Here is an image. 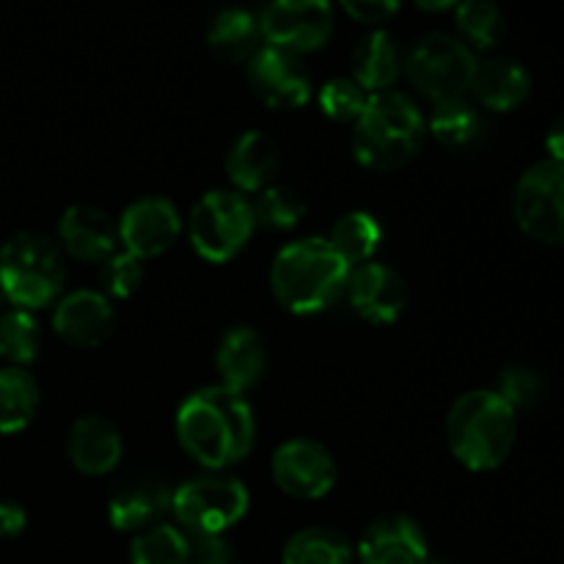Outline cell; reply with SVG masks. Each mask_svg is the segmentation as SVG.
<instances>
[{
	"label": "cell",
	"mask_w": 564,
	"mask_h": 564,
	"mask_svg": "<svg viewBox=\"0 0 564 564\" xmlns=\"http://www.w3.org/2000/svg\"><path fill=\"white\" fill-rule=\"evenodd\" d=\"M176 438L182 449L209 471H224L246 460L257 438V419L242 391L204 386L176 411Z\"/></svg>",
	"instance_id": "obj_1"
},
{
	"label": "cell",
	"mask_w": 564,
	"mask_h": 564,
	"mask_svg": "<svg viewBox=\"0 0 564 564\" xmlns=\"http://www.w3.org/2000/svg\"><path fill=\"white\" fill-rule=\"evenodd\" d=\"M350 264L323 237H303L281 248L270 268V290L292 314H317L347 290Z\"/></svg>",
	"instance_id": "obj_2"
},
{
	"label": "cell",
	"mask_w": 564,
	"mask_h": 564,
	"mask_svg": "<svg viewBox=\"0 0 564 564\" xmlns=\"http://www.w3.org/2000/svg\"><path fill=\"white\" fill-rule=\"evenodd\" d=\"M518 435V411L499 391L479 389L457 397L446 416L452 455L468 471H494L510 457Z\"/></svg>",
	"instance_id": "obj_3"
},
{
	"label": "cell",
	"mask_w": 564,
	"mask_h": 564,
	"mask_svg": "<svg viewBox=\"0 0 564 564\" xmlns=\"http://www.w3.org/2000/svg\"><path fill=\"white\" fill-rule=\"evenodd\" d=\"M424 113L408 94H369L367 108L352 130V154L369 171L402 169L422 149Z\"/></svg>",
	"instance_id": "obj_4"
},
{
	"label": "cell",
	"mask_w": 564,
	"mask_h": 564,
	"mask_svg": "<svg viewBox=\"0 0 564 564\" xmlns=\"http://www.w3.org/2000/svg\"><path fill=\"white\" fill-rule=\"evenodd\" d=\"M64 290V262L53 240L20 231L0 248V292L14 308L53 306Z\"/></svg>",
	"instance_id": "obj_5"
},
{
	"label": "cell",
	"mask_w": 564,
	"mask_h": 564,
	"mask_svg": "<svg viewBox=\"0 0 564 564\" xmlns=\"http://www.w3.org/2000/svg\"><path fill=\"white\" fill-rule=\"evenodd\" d=\"M257 229L253 204L246 193L209 191L191 209L187 237L202 259L224 264L235 259Z\"/></svg>",
	"instance_id": "obj_6"
},
{
	"label": "cell",
	"mask_w": 564,
	"mask_h": 564,
	"mask_svg": "<svg viewBox=\"0 0 564 564\" xmlns=\"http://www.w3.org/2000/svg\"><path fill=\"white\" fill-rule=\"evenodd\" d=\"M474 72H477L474 50L449 33H430L405 58L408 80L433 102L460 99L463 94L471 91Z\"/></svg>",
	"instance_id": "obj_7"
},
{
	"label": "cell",
	"mask_w": 564,
	"mask_h": 564,
	"mask_svg": "<svg viewBox=\"0 0 564 564\" xmlns=\"http://www.w3.org/2000/svg\"><path fill=\"white\" fill-rule=\"evenodd\" d=\"M251 496L235 477H198L171 496V512L187 534H226L246 518Z\"/></svg>",
	"instance_id": "obj_8"
},
{
	"label": "cell",
	"mask_w": 564,
	"mask_h": 564,
	"mask_svg": "<svg viewBox=\"0 0 564 564\" xmlns=\"http://www.w3.org/2000/svg\"><path fill=\"white\" fill-rule=\"evenodd\" d=\"M512 215L532 240L564 246V163L543 160L523 171L512 196Z\"/></svg>",
	"instance_id": "obj_9"
},
{
	"label": "cell",
	"mask_w": 564,
	"mask_h": 564,
	"mask_svg": "<svg viewBox=\"0 0 564 564\" xmlns=\"http://www.w3.org/2000/svg\"><path fill=\"white\" fill-rule=\"evenodd\" d=\"M259 31L270 47L314 53L334 33V6L330 0H270L259 14Z\"/></svg>",
	"instance_id": "obj_10"
},
{
	"label": "cell",
	"mask_w": 564,
	"mask_h": 564,
	"mask_svg": "<svg viewBox=\"0 0 564 564\" xmlns=\"http://www.w3.org/2000/svg\"><path fill=\"white\" fill-rule=\"evenodd\" d=\"M273 482L292 499L314 501L336 485V460L312 438H292L273 452Z\"/></svg>",
	"instance_id": "obj_11"
},
{
	"label": "cell",
	"mask_w": 564,
	"mask_h": 564,
	"mask_svg": "<svg viewBox=\"0 0 564 564\" xmlns=\"http://www.w3.org/2000/svg\"><path fill=\"white\" fill-rule=\"evenodd\" d=\"M248 83L253 94L275 110L303 108L312 99V77L306 66L297 61V55L270 44H262L248 61Z\"/></svg>",
	"instance_id": "obj_12"
},
{
	"label": "cell",
	"mask_w": 564,
	"mask_h": 564,
	"mask_svg": "<svg viewBox=\"0 0 564 564\" xmlns=\"http://www.w3.org/2000/svg\"><path fill=\"white\" fill-rule=\"evenodd\" d=\"M116 229H119L121 251L132 253L143 262V259L163 257L180 240L182 218L169 198L147 196L132 202L121 213Z\"/></svg>",
	"instance_id": "obj_13"
},
{
	"label": "cell",
	"mask_w": 564,
	"mask_h": 564,
	"mask_svg": "<svg viewBox=\"0 0 564 564\" xmlns=\"http://www.w3.org/2000/svg\"><path fill=\"white\" fill-rule=\"evenodd\" d=\"M352 312L372 325H391L408 306V284L394 268L380 262L358 264L350 270L345 290Z\"/></svg>",
	"instance_id": "obj_14"
},
{
	"label": "cell",
	"mask_w": 564,
	"mask_h": 564,
	"mask_svg": "<svg viewBox=\"0 0 564 564\" xmlns=\"http://www.w3.org/2000/svg\"><path fill=\"white\" fill-rule=\"evenodd\" d=\"M116 328V312L102 292L77 290L61 297L53 312V330L61 341L80 350L99 347Z\"/></svg>",
	"instance_id": "obj_15"
},
{
	"label": "cell",
	"mask_w": 564,
	"mask_h": 564,
	"mask_svg": "<svg viewBox=\"0 0 564 564\" xmlns=\"http://www.w3.org/2000/svg\"><path fill=\"white\" fill-rule=\"evenodd\" d=\"M361 564H424L430 560L427 538L413 518L391 512L369 523L358 543Z\"/></svg>",
	"instance_id": "obj_16"
},
{
	"label": "cell",
	"mask_w": 564,
	"mask_h": 564,
	"mask_svg": "<svg viewBox=\"0 0 564 564\" xmlns=\"http://www.w3.org/2000/svg\"><path fill=\"white\" fill-rule=\"evenodd\" d=\"M121 455H124V441L119 427L97 413L80 416L66 433V457L86 477L110 474L119 466Z\"/></svg>",
	"instance_id": "obj_17"
},
{
	"label": "cell",
	"mask_w": 564,
	"mask_h": 564,
	"mask_svg": "<svg viewBox=\"0 0 564 564\" xmlns=\"http://www.w3.org/2000/svg\"><path fill=\"white\" fill-rule=\"evenodd\" d=\"M58 240L77 262L102 264L119 248V229L110 215L94 204H72L58 220Z\"/></svg>",
	"instance_id": "obj_18"
},
{
	"label": "cell",
	"mask_w": 564,
	"mask_h": 564,
	"mask_svg": "<svg viewBox=\"0 0 564 564\" xmlns=\"http://www.w3.org/2000/svg\"><path fill=\"white\" fill-rule=\"evenodd\" d=\"M215 367L224 380L220 386L242 391V394L251 391L268 372V345L262 334L251 325H237L226 330L215 350Z\"/></svg>",
	"instance_id": "obj_19"
},
{
	"label": "cell",
	"mask_w": 564,
	"mask_h": 564,
	"mask_svg": "<svg viewBox=\"0 0 564 564\" xmlns=\"http://www.w3.org/2000/svg\"><path fill=\"white\" fill-rule=\"evenodd\" d=\"M281 152L268 132L248 130L231 143L226 154V176L237 193H259L273 185Z\"/></svg>",
	"instance_id": "obj_20"
},
{
	"label": "cell",
	"mask_w": 564,
	"mask_h": 564,
	"mask_svg": "<svg viewBox=\"0 0 564 564\" xmlns=\"http://www.w3.org/2000/svg\"><path fill=\"white\" fill-rule=\"evenodd\" d=\"M402 72H405V55L400 42L383 28L367 33L352 50V80L367 94L389 91Z\"/></svg>",
	"instance_id": "obj_21"
},
{
	"label": "cell",
	"mask_w": 564,
	"mask_h": 564,
	"mask_svg": "<svg viewBox=\"0 0 564 564\" xmlns=\"http://www.w3.org/2000/svg\"><path fill=\"white\" fill-rule=\"evenodd\" d=\"M529 88H532L529 72L518 61L501 58V55L477 61L471 94L485 108L499 110V113L521 108L529 97Z\"/></svg>",
	"instance_id": "obj_22"
},
{
	"label": "cell",
	"mask_w": 564,
	"mask_h": 564,
	"mask_svg": "<svg viewBox=\"0 0 564 564\" xmlns=\"http://www.w3.org/2000/svg\"><path fill=\"white\" fill-rule=\"evenodd\" d=\"M171 496L174 490L163 482L143 479V482L127 485L119 494H113L108 505V518L119 532H143L149 527L163 523L165 512H171Z\"/></svg>",
	"instance_id": "obj_23"
},
{
	"label": "cell",
	"mask_w": 564,
	"mask_h": 564,
	"mask_svg": "<svg viewBox=\"0 0 564 564\" xmlns=\"http://www.w3.org/2000/svg\"><path fill=\"white\" fill-rule=\"evenodd\" d=\"M259 39H262L259 20L248 9L237 6L220 11L207 31L209 50L226 64H248L259 50Z\"/></svg>",
	"instance_id": "obj_24"
},
{
	"label": "cell",
	"mask_w": 564,
	"mask_h": 564,
	"mask_svg": "<svg viewBox=\"0 0 564 564\" xmlns=\"http://www.w3.org/2000/svg\"><path fill=\"white\" fill-rule=\"evenodd\" d=\"M328 242L350 268H358L378 253L380 242H383V226L372 213L356 209V213H347L336 220Z\"/></svg>",
	"instance_id": "obj_25"
},
{
	"label": "cell",
	"mask_w": 564,
	"mask_h": 564,
	"mask_svg": "<svg viewBox=\"0 0 564 564\" xmlns=\"http://www.w3.org/2000/svg\"><path fill=\"white\" fill-rule=\"evenodd\" d=\"M284 564H350L352 545L330 527H308L292 534L281 554Z\"/></svg>",
	"instance_id": "obj_26"
},
{
	"label": "cell",
	"mask_w": 564,
	"mask_h": 564,
	"mask_svg": "<svg viewBox=\"0 0 564 564\" xmlns=\"http://www.w3.org/2000/svg\"><path fill=\"white\" fill-rule=\"evenodd\" d=\"M39 411V386L25 369H0V433L25 430Z\"/></svg>",
	"instance_id": "obj_27"
},
{
	"label": "cell",
	"mask_w": 564,
	"mask_h": 564,
	"mask_svg": "<svg viewBox=\"0 0 564 564\" xmlns=\"http://www.w3.org/2000/svg\"><path fill=\"white\" fill-rule=\"evenodd\" d=\"M424 127L444 147H466V143H471L479 135L482 121H479V113L474 110V105L460 97L435 102L433 113L424 119Z\"/></svg>",
	"instance_id": "obj_28"
},
{
	"label": "cell",
	"mask_w": 564,
	"mask_h": 564,
	"mask_svg": "<svg viewBox=\"0 0 564 564\" xmlns=\"http://www.w3.org/2000/svg\"><path fill=\"white\" fill-rule=\"evenodd\" d=\"M455 25L471 47L488 50L505 39V14L494 0H460L455 11Z\"/></svg>",
	"instance_id": "obj_29"
},
{
	"label": "cell",
	"mask_w": 564,
	"mask_h": 564,
	"mask_svg": "<svg viewBox=\"0 0 564 564\" xmlns=\"http://www.w3.org/2000/svg\"><path fill=\"white\" fill-rule=\"evenodd\" d=\"M132 564H185L187 532L171 523H158L135 534L130 545Z\"/></svg>",
	"instance_id": "obj_30"
},
{
	"label": "cell",
	"mask_w": 564,
	"mask_h": 564,
	"mask_svg": "<svg viewBox=\"0 0 564 564\" xmlns=\"http://www.w3.org/2000/svg\"><path fill=\"white\" fill-rule=\"evenodd\" d=\"M39 347H42V330L36 317L25 308H11L0 314V356L14 367L36 361Z\"/></svg>",
	"instance_id": "obj_31"
},
{
	"label": "cell",
	"mask_w": 564,
	"mask_h": 564,
	"mask_svg": "<svg viewBox=\"0 0 564 564\" xmlns=\"http://www.w3.org/2000/svg\"><path fill=\"white\" fill-rule=\"evenodd\" d=\"M253 204V218L257 226H264L270 231H290L306 215V202L301 193L290 185H270L259 191Z\"/></svg>",
	"instance_id": "obj_32"
},
{
	"label": "cell",
	"mask_w": 564,
	"mask_h": 564,
	"mask_svg": "<svg viewBox=\"0 0 564 564\" xmlns=\"http://www.w3.org/2000/svg\"><path fill=\"white\" fill-rule=\"evenodd\" d=\"M367 99L369 94L352 77H334L319 88V108L339 124H356L367 108Z\"/></svg>",
	"instance_id": "obj_33"
},
{
	"label": "cell",
	"mask_w": 564,
	"mask_h": 564,
	"mask_svg": "<svg viewBox=\"0 0 564 564\" xmlns=\"http://www.w3.org/2000/svg\"><path fill=\"white\" fill-rule=\"evenodd\" d=\"M143 281V262L138 257L127 251L110 253L102 262V270H99V284H102V295L116 297V301H124V297H132L138 292Z\"/></svg>",
	"instance_id": "obj_34"
},
{
	"label": "cell",
	"mask_w": 564,
	"mask_h": 564,
	"mask_svg": "<svg viewBox=\"0 0 564 564\" xmlns=\"http://www.w3.org/2000/svg\"><path fill=\"white\" fill-rule=\"evenodd\" d=\"M499 391L516 411L534 408L543 397V378L529 367H510L499 375Z\"/></svg>",
	"instance_id": "obj_35"
},
{
	"label": "cell",
	"mask_w": 564,
	"mask_h": 564,
	"mask_svg": "<svg viewBox=\"0 0 564 564\" xmlns=\"http://www.w3.org/2000/svg\"><path fill=\"white\" fill-rule=\"evenodd\" d=\"M235 554L224 534H187L185 564H231Z\"/></svg>",
	"instance_id": "obj_36"
},
{
	"label": "cell",
	"mask_w": 564,
	"mask_h": 564,
	"mask_svg": "<svg viewBox=\"0 0 564 564\" xmlns=\"http://www.w3.org/2000/svg\"><path fill=\"white\" fill-rule=\"evenodd\" d=\"M341 9L364 25H380L400 11L402 0H339Z\"/></svg>",
	"instance_id": "obj_37"
},
{
	"label": "cell",
	"mask_w": 564,
	"mask_h": 564,
	"mask_svg": "<svg viewBox=\"0 0 564 564\" xmlns=\"http://www.w3.org/2000/svg\"><path fill=\"white\" fill-rule=\"evenodd\" d=\"M28 516L17 501H0V540H14L25 532Z\"/></svg>",
	"instance_id": "obj_38"
},
{
	"label": "cell",
	"mask_w": 564,
	"mask_h": 564,
	"mask_svg": "<svg viewBox=\"0 0 564 564\" xmlns=\"http://www.w3.org/2000/svg\"><path fill=\"white\" fill-rule=\"evenodd\" d=\"M545 149H549V160L564 163V113L551 124L549 135H545Z\"/></svg>",
	"instance_id": "obj_39"
},
{
	"label": "cell",
	"mask_w": 564,
	"mask_h": 564,
	"mask_svg": "<svg viewBox=\"0 0 564 564\" xmlns=\"http://www.w3.org/2000/svg\"><path fill=\"white\" fill-rule=\"evenodd\" d=\"M413 3L424 11H444V9H452V6H457L460 0H413Z\"/></svg>",
	"instance_id": "obj_40"
},
{
	"label": "cell",
	"mask_w": 564,
	"mask_h": 564,
	"mask_svg": "<svg viewBox=\"0 0 564 564\" xmlns=\"http://www.w3.org/2000/svg\"><path fill=\"white\" fill-rule=\"evenodd\" d=\"M424 564H449V562H444V560H427Z\"/></svg>",
	"instance_id": "obj_41"
}]
</instances>
